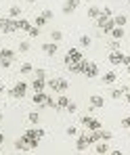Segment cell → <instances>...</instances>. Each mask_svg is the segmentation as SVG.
Returning a JSON list of instances; mask_svg holds the SVG:
<instances>
[{
	"mask_svg": "<svg viewBox=\"0 0 130 155\" xmlns=\"http://www.w3.org/2000/svg\"><path fill=\"white\" fill-rule=\"evenodd\" d=\"M8 17H11V19H19V17H21V8H19L17 4L11 6V8H8Z\"/></svg>",
	"mask_w": 130,
	"mask_h": 155,
	"instance_id": "d4e9b609",
	"label": "cell"
},
{
	"mask_svg": "<svg viewBox=\"0 0 130 155\" xmlns=\"http://www.w3.org/2000/svg\"><path fill=\"white\" fill-rule=\"evenodd\" d=\"M29 46H32L29 40H21V42H19V52H27V51H29Z\"/></svg>",
	"mask_w": 130,
	"mask_h": 155,
	"instance_id": "d6a6232c",
	"label": "cell"
},
{
	"mask_svg": "<svg viewBox=\"0 0 130 155\" xmlns=\"http://www.w3.org/2000/svg\"><path fill=\"white\" fill-rule=\"evenodd\" d=\"M4 92V84H2V80H0V94Z\"/></svg>",
	"mask_w": 130,
	"mask_h": 155,
	"instance_id": "bcb514c9",
	"label": "cell"
},
{
	"mask_svg": "<svg viewBox=\"0 0 130 155\" xmlns=\"http://www.w3.org/2000/svg\"><path fill=\"white\" fill-rule=\"evenodd\" d=\"M11 65H13V61H8V59H0V67H2V69H8Z\"/></svg>",
	"mask_w": 130,
	"mask_h": 155,
	"instance_id": "ab89813d",
	"label": "cell"
},
{
	"mask_svg": "<svg viewBox=\"0 0 130 155\" xmlns=\"http://www.w3.org/2000/svg\"><path fill=\"white\" fill-rule=\"evenodd\" d=\"M19 69H21V74H32V71H34V65H32V63H21Z\"/></svg>",
	"mask_w": 130,
	"mask_h": 155,
	"instance_id": "1f68e13d",
	"label": "cell"
},
{
	"mask_svg": "<svg viewBox=\"0 0 130 155\" xmlns=\"http://www.w3.org/2000/svg\"><path fill=\"white\" fill-rule=\"evenodd\" d=\"M82 76H86V78H97V76H99V67H97V63H88Z\"/></svg>",
	"mask_w": 130,
	"mask_h": 155,
	"instance_id": "7c38bea8",
	"label": "cell"
},
{
	"mask_svg": "<svg viewBox=\"0 0 130 155\" xmlns=\"http://www.w3.org/2000/svg\"><path fill=\"white\" fill-rule=\"evenodd\" d=\"M109 63L111 65H124V54L120 51H111L109 52Z\"/></svg>",
	"mask_w": 130,
	"mask_h": 155,
	"instance_id": "52a82bcc",
	"label": "cell"
},
{
	"mask_svg": "<svg viewBox=\"0 0 130 155\" xmlns=\"http://www.w3.org/2000/svg\"><path fill=\"white\" fill-rule=\"evenodd\" d=\"M88 145H90V143H88V134H80L78 143H76V149H78V151H86Z\"/></svg>",
	"mask_w": 130,
	"mask_h": 155,
	"instance_id": "4fadbf2b",
	"label": "cell"
},
{
	"mask_svg": "<svg viewBox=\"0 0 130 155\" xmlns=\"http://www.w3.org/2000/svg\"><path fill=\"white\" fill-rule=\"evenodd\" d=\"M44 134H46V132H44L42 128H29V130H25L21 136H23L25 140H40Z\"/></svg>",
	"mask_w": 130,
	"mask_h": 155,
	"instance_id": "5b68a950",
	"label": "cell"
},
{
	"mask_svg": "<svg viewBox=\"0 0 130 155\" xmlns=\"http://www.w3.org/2000/svg\"><path fill=\"white\" fill-rule=\"evenodd\" d=\"M76 8H78V2L76 0H65L63 2V15H72V13H76Z\"/></svg>",
	"mask_w": 130,
	"mask_h": 155,
	"instance_id": "ba28073f",
	"label": "cell"
},
{
	"mask_svg": "<svg viewBox=\"0 0 130 155\" xmlns=\"http://www.w3.org/2000/svg\"><path fill=\"white\" fill-rule=\"evenodd\" d=\"M65 134H67V136H78V128H76V126H67Z\"/></svg>",
	"mask_w": 130,
	"mask_h": 155,
	"instance_id": "8d00e7d4",
	"label": "cell"
},
{
	"mask_svg": "<svg viewBox=\"0 0 130 155\" xmlns=\"http://www.w3.org/2000/svg\"><path fill=\"white\" fill-rule=\"evenodd\" d=\"M15 149H17V151H29V147H27V140L23 138V136H19V138L15 140Z\"/></svg>",
	"mask_w": 130,
	"mask_h": 155,
	"instance_id": "2e32d148",
	"label": "cell"
},
{
	"mask_svg": "<svg viewBox=\"0 0 130 155\" xmlns=\"http://www.w3.org/2000/svg\"><path fill=\"white\" fill-rule=\"evenodd\" d=\"M29 27H32V23L27 21V19H17V29H21V31H29Z\"/></svg>",
	"mask_w": 130,
	"mask_h": 155,
	"instance_id": "d6986e66",
	"label": "cell"
},
{
	"mask_svg": "<svg viewBox=\"0 0 130 155\" xmlns=\"http://www.w3.org/2000/svg\"><path fill=\"white\" fill-rule=\"evenodd\" d=\"M126 101H128V105H130V94L128 92H126Z\"/></svg>",
	"mask_w": 130,
	"mask_h": 155,
	"instance_id": "c3c4849f",
	"label": "cell"
},
{
	"mask_svg": "<svg viewBox=\"0 0 130 155\" xmlns=\"http://www.w3.org/2000/svg\"><path fill=\"white\" fill-rule=\"evenodd\" d=\"M65 111H67V113H76V111H78V105H76V103H69Z\"/></svg>",
	"mask_w": 130,
	"mask_h": 155,
	"instance_id": "b9f144b4",
	"label": "cell"
},
{
	"mask_svg": "<svg viewBox=\"0 0 130 155\" xmlns=\"http://www.w3.org/2000/svg\"><path fill=\"white\" fill-rule=\"evenodd\" d=\"M61 40H63V31H59V29L51 31V42H61Z\"/></svg>",
	"mask_w": 130,
	"mask_h": 155,
	"instance_id": "83f0119b",
	"label": "cell"
},
{
	"mask_svg": "<svg viewBox=\"0 0 130 155\" xmlns=\"http://www.w3.org/2000/svg\"><path fill=\"white\" fill-rule=\"evenodd\" d=\"M72 103L65 94H59V99H57V111H63V109H67V105Z\"/></svg>",
	"mask_w": 130,
	"mask_h": 155,
	"instance_id": "5bb4252c",
	"label": "cell"
},
{
	"mask_svg": "<svg viewBox=\"0 0 130 155\" xmlns=\"http://www.w3.org/2000/svg\"><path fill=\"white\" fill-rule=\"evenodd\" d=\"M124 65H126V67L130 65V57H128V54H124Z\"/></svg>",
	"mask_w": 130,
	"mask_h": 155,
	"instance_id": "ee69618b",
	"label": "cell"
},
{
	"mask_svg": "<svg viewBox=\"0 0 130 155\" xmlns=\"http://www.w3.org/2000/svg\"><path fill=\"white\" fill-rule=\"evenodd\" d=\"M88 105H90V109H101V107L105 105V99L99 97V94H92V97L88 99Z\"/></svg>",
	"mask_w": 130,
	"mask_h": 155,
	"instance_id": "9c48e42d",
	"label": "cell"
},
{
	"mask_svg": "<svg viewBox=\"0 0 130 155\" xmlns=\"http://www.w3.org/2000/svg\"><path fill=\"white\" fill-rule=\"evenodd\" d=\"M2 143H4V134H0V147H2Z\"/></svg>",
	"mask_w": 130,
	"mask_h": 155,
	"instance_id": "7dc6e473",
	"label": "cell"
},
{
	"mask_svg": "<svg viewBox=\"0 0 130 155\" xmlns=\"http://www.w3.org/2000/svg\"><path fill=\"white\" fill-rule=\"evenodd\" d=\"M42 51L46 57H55L57 51H59V46H57V42H46V44H42Z\"/></svg>",
	"mask_w": 130,
	"mask_h": 155,
	"instance_id": "30bf717a",
	"label": "cell"
},
{
	"mask_svg": "<svg viewBox=\"0 0 130 155\" xmlns=\"http://www.w3.org/2000/svg\"><path fill=\"white\" fill-rule=\"evenodd\" d=\"M27 88H29V84H27V82H23V80H19V82H17V84L8 90V94H11L13 99H23V97L27 94Z\"/></svg>",
	"mask_w": 130,
	"mask_h": 155,
	"instance_id": "7a4b0ae2",
	"label": "cell"
},
{
	"mask_svg": "<svg viewBox=\"0 0 130 155\" xmlns=\"http://www.w3.org/2000/svg\"><path fill=\"white\" fill-rule=\"evenodd\" d=\"M113 27H115L113 19H107V21H105V25L101 27V31H103V34H111V31H113Z\"/></svg>",
	"mask_w": 130,
	"mask_h": 155,
	"instance_id": "484cf974",
	"label": "cell"
},
{
	"mask_svg": "<svg viewBox=\"0 0 130 155\" xmlns=\"http://www.w3.org/2000/svg\"><path fill=\"white\" fill-rule=\"evenodd\" d=\"M126 92H128V90H126L124 86H122V88H113V90H111V99H115V101H118V99H122Z\"/></svg>",
	"mask_w": 130,
	"mask_h": 155,
	"instance_id": "ffe728a7",
	"label": "cell"
},
{
	"mask_svg": "<svg viewBox=\"0 0 130 155\" xmlns=\"http://www.w3.org/2000/svg\"><path fill=\"white\" fill-rule=\"evenodd\" d=\"M27 2H32V4H34V2H38V0H27Z\"/></svg>",
	"mask_w": 130,
	"mask_h": 155,
	"instance_id": "f907efd6",
	"label": "cell"
},
{
	"mask_svg": "<svg viewBox=\"0 0 130 155\" xmlns=\"http://www.w3.org/2000/svg\"><path fill=\"white\" fill-rule=\"evenodd\" d=\"M76 2H78V4H80V2H82V0H76Z\"/></svg>",
	"mask_w": 130,
	"mask_h": 155,
	"instance_id": "816d5d0a",
	"label": "cell"
},
{
	"mask_svg": "<svg viewBox=\"0 0 130 155\" xmlns=\"http://www.w3.org/2000/svg\"><path fill=\"white\" fill-rule=\"evenodd\" d=\"M101 130H103V128H101ZM101 130H95V132L88 134V143H90V145H97V143L101 140Z\"/></svg>",
	"mask_w": 130,
	"mask_h": 155,
	"instance_id": "ac0fdd59",
	"label": "cell"
},
{
	"mask_svg": "<svg viewBox=\"0 0 130 155\" xmlns=\"http://www.w3.org/2000/svg\"><path fill=\"white\" fill-rule=\"evenodd\" d=\"M42 17H44V19H46V21H51L52 17H55V13H52L51 8H44V11H42Z\"/></svg>",
	"mask_w": 130,
	"mask_h": 155,
	"instance_id": "d590c367",
	"label": "cell"
},
{
	"mask_svg": "<svg viewBox=\"0 0 130 155\" xmlns=\"http://www.w3.org/2000/svg\"><path fill=\"white\" fill-rule=\"evenodd\" d=\"M126 21H128L126 15H113V23H115L118 27H124V25H126Z\"/></svg>",
	"mask_w": 130,
	"mask_h": 155,
	"instance_id": "603a6c76",
	"label": "cell"
},
{
	"mask_svg": "<svg viewBox=\"0 0 130 155\" xmlns=\"http://www.w3.org/2000/svg\"><path fill=\"white\" fill-rule=\"evenodd\" d=\"M34 78H44V80H46V71L40 67V69H36V71H34Z\"/></svg>",
	"mask_w": 130,
	"mask_h": 155,
	"instance_id": "60d3db41",
	"label": "cell"
},
{
	"mask_svg": "<svg viewBox=\"0 0 130 155\" xmlns=\"http://www.w3.org/2000/svg\"><path fill=\"white\" fill-rule=\"evenodd\" d=\"M2 120H4V115H2V113H0V124H2Z\"/></svg>",
	"mask_w": 130,
	"mask_h": 155,
	"instance_id": "681fc988",
	"label": "cell"
},
{
	"mask_svg": "<svg viewBox=\"0 0 130 155\" xmlns=\"http://www.w3.org/2000/svg\"><path fill=\"white\" fill-rule=\"evenodd\" d=\"M46 86H51L52 92H59V94H65L69 90V82L65 78H52V80L46 82Z\"/></svg>",
	"mask_w": 130,
	"mask_h": 155,
	"instance_id": "6da1fadb",
	"label": "cell"
},
{
	"mask_svg": "<svg viewBox=\"0 0 130 155\" xmlns=\"http://www.w3.org/2000/svg\"><path fill=\"white\" fill-rule=\"evenodd\" d=\"M111 138H113V134H111V132L101 130V140H105V143H107V140H111Z\"/></svg>",
	"mask_w": 130,
	"mask_h": 155,
	"instance_id": "74e56055",
	"label": "cell"
},
{
	"mask_svg": "<svg viewBox=\"0 0 130 155\" xmlns=\"http://www.w3.org/2000/svg\"><path fill=\"white\" fill-rule=\"evenodd\" d=\"M27 120H29V124H34V126H36V124L40 122V113H38V111H32V113L27 115Z\"/></svg>",
	"mask_w": 130,
	"mask_h": 155,
	"instance_id": "f546056e",
	"label": "cell"
},
{
	"mask_svg": "<svg viewBox=\"0 0 130 155\" xmlns=\"http://www.w3.org/2000/svg\"><path fill=\"white\" fill-rule=\"evenodd\" d=\"M128 74H130V65H128Z\"/></svg>",
	"mask_w": 130,
	"mask_h": 155,
	"instance_id": "f5cc1de1",
	"label": "cell"
},
{
	"mask_svg": "<svg viewBox=\"0 0 130 155\" xmlns=\"http://www.w3.org/2000/svg\"><path fill=\"white\" fill-rule=\"evenodd\" d=\"M29 86H32V90H34V92H42V90H44V86H46V80H44V78H34V82H32Z\"/></svg>",
	"mask_w": 130,
	"mask_h": 155,
	"instance_id": "8fae6325",
	"label": "cell"
},
{
	"mask_svg": "<svg viewBox=\"0 0 130 155\" xmlns=\"http://www.w3.org/2000/svg\"><path fill=\"white\" fill-rule=\"evenodd\" d=\"M0 59H8V61H15V51H11V48H2V51H0Z\"/></svg>",
	"mask_w": 130,
	"mask_h": 155,
	"instance_id": "44dd1931",
	"label": "cell"
},
{
	"mask_svg": "<svg viewBox=\"0 0 130 155\" xmlns=\"http://www.w3.org/2000/svg\"><path fill=\"white\" fill-rule=\"evenodd\" d=\"M0 31H2V34H15V31H19V29H17V19L0 17Z\"/></svg>",
	"mask_w": 130,
	"mask_h": 155,
	"instance_id": "3957f363",
	"label": "cell"
},
{
	"mask_svg": "<svg viewBox=\"0 0 130 155\" xmlns=\"http://www.w3.org/2000/svg\"><path fill=\"white\" fill-rule=\"evenodd\" d=\"M88 17H90V19H99V17H101V8H99V6H90V8H88Z\"/></svg>",
	"mask_w": 130,
	"mask_h": 155,
	"instance_id": "4316f807",
	"label": "cell"
},
{
	"mask_svg": "<svg viewBox=\"0 0 130 155\" xmlns=\"http://www.w3.org/2000/svg\"><path fill=\"white\" fill-rule=\"evenodd\" d=\"M46 23H48V21H46V19H44L42 15H38V17L34 19V25H38V27H44V25H46Z\"/></svg>",
	"mask_w": 130,
	"mask_h": 155,
	"instance_id": "836d02e7",
	"label": "cell"
},
{
	"mask_svg": "<svg viewBox=\"0 0 130 155\" xmlns=\"http://www.w3.org/2000/svg\"><path fill=\"white\" fill-rule=\"evenodd\" d=\"M109 51H120V40H111L109 42Z\"/></svg>",
	"mask_w": 130,
	"mask_h": 155,
	"instance_id": "f35d334b",
	"label": "cell"
},
{
	"mask_svg": "<svg viewBox=\"0 0 130 155\" xmlns=\"http://www.w3.org/2000/svg\"><path fill=\"white\" fill-rule=\"evenodd\" d=\"M46 101H48V94L42 90V92H34V99H32V103L38 105V107H44L46 105Z\"/></svg>",
	"mask_w": 130,
	"mask_h": 155,
	"instance_id": "8992f818",
	"label": "cell"
},
{
	"mask_svg": "<svg viewBox=\"0 0 130 155\" xmlns=\"http://www.w3.org/2000/svg\"><path fill=\"white\" fill-rule=\"evenodd\" d=\"M128 4H130V0H128Z\"/></svg>",
	"mask_w": 130,
	"mask_h": 155,
	"instance_id": "db71d44e",
	"label": "cell"
},
{
	"mask_svg": "<svg viewBox=\"0 0 130 155\" xmlns=\"http://www.w3.org/2000/svg\"><path fill=\"white\" fill-rule=\"evenodd\" d=\"M109 155H124V153H122V151H111Z\"/></svg>",
	"mask_w": 130,
	"mask_h": 155,
	"instance_id": "f6af8a7d",
	"label": "cell"
},
{
	"mask_svg": "<svg viewBox=\"0 0 130 155\" xmlns=\"http://www.w3.org/2000/svg\"><path fill=\"white\" fill-rule=\"evenodd\" d=\"M86 128L90 130V132H95V130H101L103 126H101V122H99V120H95V117H92V120L86 124Z\"/></svg>",
	"mask_w": 130,
	"mask_h": 155,
	"instance_id": "cb8c5ba5",
	"label": "cell"
},
{
	"mask_svg": "<svg viewBox=\"0 0 130 155\" xmlns=\"http://www.w3.org/2000/svg\"><path fill=\"white\" fill-rule=\"evenodd\" d=\"M124 34H126V31H124V27H113V31H111V38H113V40H122V38H124Z\"/></svg>",
	"mask_w": 130,
	"mask_h": 155,
	"instance_id": "7402d4cb",
	"label": "cell"
},
{
	"mask_svg": "<svg viewBox=\"0 0 130 155\" xmlns=\"http://www.w3.org/2000/svg\"><path fill=\"white\" fill-rule=\"evenodd\" d=\"M118 82V74L115 71H107L103 76V84H115Z\"/></svg>",
	"mask_w": 130,
	"mask_h": 155,
	"instance_id": "e0dca14e",
	"label": "cell"
},
{
	"mask_svg": "<svg viewBox=\"0 0 130 155\" xmlns=\"http://www.w3.org/2000/svg\"><path fill=\"white\" fill-rule=\"evenodd\" d=\"M101 15L107 17V19H111V17H113V11H111L109 6H103V8H101Z\"/></svg>",
	"mask_w": 130,
	"mask_h": 155,
	"instance_id": "e575fe53",
	"label": "cell"
},
{
	"mask_svg": "<svg viewBox=\"0 0 130 155\" xmlns=\"http://www.w3.org/2000/svg\"><path fill=\"white\" fill-rule=\"evenodd\" d=\"M95 151H97L99 155H107L111 149H109V145H107L105 140H99V143H97V147H95Z\"/></svg>",
	"mask_w": 130,
	"mask_h": 155,
	"instance_id": "9a60e30c",
	"label": "cell"
},
{
	"mask_svg": "<svg viewBox=\"0 0 130 155\" xmlns=\"http://www.w3.org/2000/svg\"><path fill=\"white\" fill-rule=\"evenodd\" d=\"M90 42H92V40H90V36H86V34H82V36H80V46L88 48V46H90Z\"/></svg>",
	"mask_w": 130,
	"mask_h": 155,
	"instance_id": "f1b7e54d",
	"label": "cell"
},
{
	"mask_svg": "<svg viewBox=\"0 0 130 155\" xmlns=\"http://www.w3.org/2000/svg\"><path fill=\"white\" fill-rule=\"evenodd\" d=\"M40 29H42V27L32 25V27H29V31H27V36H29V38H38V36H40Z\"/></svg>",
	"mask_w": 130,
	"mask_h": 155,
	"instance_id": "4dcf8cb0",
	"label": "cell"
},
{
	"mask_svg": "<svg viewBox=\"0 0 130 155\" xmlns=\"http://www.w3.org/2000/svg\"><path fill=\"white\" fill-rule=\"evenodd\" d=\"M80 61H84V57H82V51L78 48H69V51L65 52V65L69 67V65H76Z\"/></svg>",
	"mask_w": 130,
	"mask_h": 155,
	"instance_id": "277c9868",
	"label": "cell"
},
{
	"mask_svg": "<svg viewBox=\"0 0 130 155\" xmlns=\"http://www.w3.org/2000/svg\"><path fill=\"white\" fill-rule=\"evenodd\" d=\"M122 126L130 130V117H124V120H122Z\"/></svg>",
	"mask_w": 130,
	"mask_h": 155,
	"instance_id": "7bdbcfd3",
	"label": "cell"
}]
</instances>
